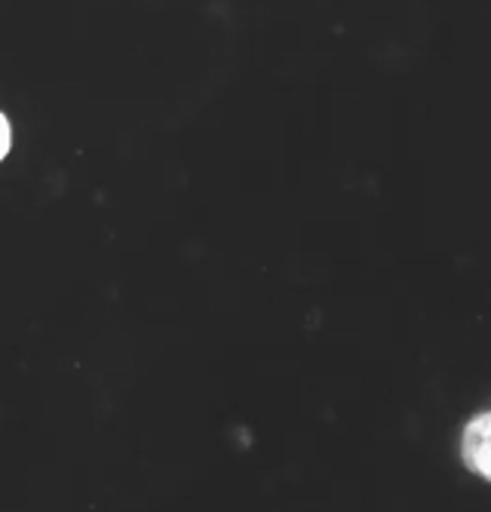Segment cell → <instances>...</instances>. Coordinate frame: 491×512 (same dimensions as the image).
<instances>
[{
	"instance_id": "cell-1",
	"label": "cell",
	"mask_w": 491,
	"mask_h": 512,
	"mask_svg": "<svg viewBox=\"0 0 491 512\" xmlns=\"http://www.w3.org/2000/svg\"><path fill=\"white\" fill-rule=\"evenodd\" d=\"M461 451H464V460H467L470 470L491 479V411L473 417V421L467 424Z\"/></svg>"
},
{
	"instance_id": "cell-2",
	"label": "cell",
	"mask_w": 491,
	"mask_h": 512,
	"mask_svg": "<svg viewBox=\"0 0 491 512\" xmlns=\"http://www.w3.org/2000/svg\"><path fill=\"white\" fill-rule=\"evenodd\" d=\"M10 142H13L10 123H7V117H4V114H0V160L7 157V151H10Z\"/></svg>"
}]
</instances>
